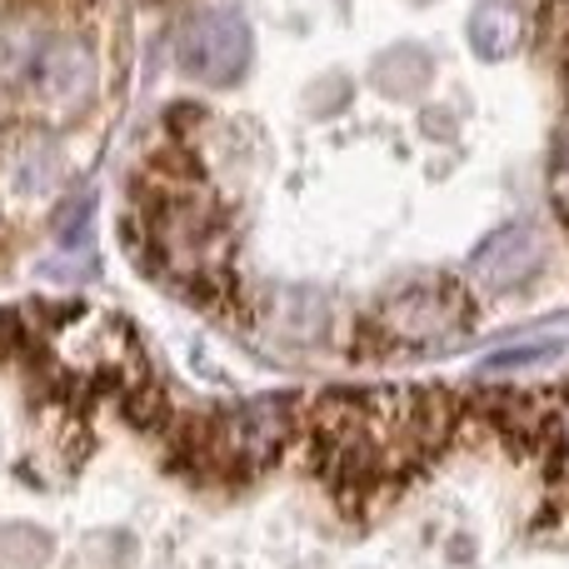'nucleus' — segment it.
I'll return each mask as SVG.
<instances>
[{
	"label": "nucleus",
	"instance_id": "f257e3e1",
	"mask_svg": "<svg viewBox=\"0 0 569 569\" xmlns=\"http://www.w3.org/2000/svg\"><path fill=\"white\" fill-rule=\"evenodd\" d=\"M26 70H30L36 100L60 120L86 116L100 96V46L90 30L66 26V30H56V36H46Z\"/></svg>",
	"mask_w": 569,
	"mask_h": 569
},
{
	"label": "nucleus",
	"instance_id": "f03ea898",
	"mask_svg": "<svg viewBox=\"0 0 569 569\" xmlns=\"http://www.w3.org/2000/svg\"><path fill=\"white\" fill-rule=\"evenodd\" d=\"M176 66L200 86H236L250 70V26L240 10L206 6L176 30Z\"/></svg>",
	"mask_w": 569,
	"mask_h": 569
},
{
	"label": "nucleus",
	"instance_id": "7ed1b4c3",
	"mask_svg": "<svg viewBox=\"0 0 569 569\" xmlns=\"http://www.w3.org/2000/svg\"><path fill=\"white\" fill-rule=\"evenodd\" d=\"M465 325H470V295L455 280L410 284L380 310V335L400 345H435L445 335H460Z\"/></svg>",
	"mask_w": 569,
	"mask_h": 569
},
{
	"label": "nucleus",
	"instance_id": "20e7f679",
	"mask_svg": "<svg viewBox=\"0 0 569 569\" xmlns=\"http://www.w3.org/2000/svg\"><path fill=\"white\" fill-rule=\"evenodd\" d=\"M545 266H550V236H545L540 226H530V220H520V226L495 230V236L475 250L470 270L490 295H520L545 276Z\"/></svg>",
	"mask_w": 569,
	"mask_h": 569
},
{
	"label": "nucleus",
	"instance_id": "39448f33",
	"mask_svg": "<svg viewBox=\"0 0 569 569\" xmlns=\"http://www.w3.org/2000/svg\"><path fill=\"white\" fill-rule=\"evenodd\" d=\"M0 170H6V186L16 190L20 200H40L50 190H60L66 180V156L50 136H16L0 156Z\"/></svg>",
	"mask_w": 569,
	"mask_h": 569
},
{
	"label": "nucleus",
	"instance_id": "423d86ee",
	"mask_svg": "<svg viewBox=\"0 0 569 569\" xmlns=\"http://www.w3.org/2000/svg\"><path fill=\"white\" fill-rule=\"evenodd\" d=\"M435 80V60L425 46H410V40H400V46H390L380 60L370 66V86L380 90L385 100H415L425 86Z\"/></svg>",
	"mask_w": 569,
	"mask_h": 569
},
{
	"label": "nucleus",
	"instance_id": "0eeeda50",
	"mask_svg": "<svg viewBox=\"0 0 569 569\" xmlns=\"http://www.w3.org/2000/svg\"><path fill=\"white\" fill-rule=\"evenodd\" d=\"M470 46L475 56L485 60H500L510 56V50L525 46V16L515 0H480V6L470 10Z\"/></svg>",
	"mask_w": 569,
	"mask_h": 569
},
{
	"label": "nucleus",
	"instance_id": "6e6552de",
	"mask_svg": "<svg viewBox=\"0 0 569 569\" xmlns=\"http://www.w3.org/2000/svg\"><path fill=\"white\" fill-rule=\"evenodd\" d=\"M50 565V535L40 525L6 520L0 525V569H46Z\"/></svg>",
	"mask_w": 569,
	"mask_h": 569
},
{
	"label": "nucleus",
	"instance_id": "1a4fd4ad",
	"mask_svg": "<svg viewBox=\"0 0 569 569\" xmlns=\"http://www.w3.org/2000/svg\"><path fill=\"white\" fill-rule=\"evenodd\" d=\"M550 420H555V460H565V470H569V385L560 395H550Z\"/></svg>",
	"mask_w": 569,
	"mask_h": 569
}]
</instances>
